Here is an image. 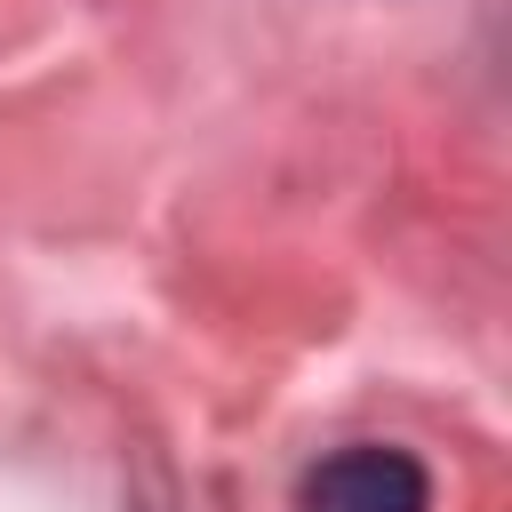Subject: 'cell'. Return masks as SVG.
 Wrapping results in <instances>:
<instances>
[{"instance_id": "6da1fadb", "label": "cell", "mask_w": 512, "mask_h": 512, "mask_svg": "<svg viewBox=\"0 0 512 512\" xmlns=\"http://www.w3.org/2000/svg\"><path fill=\"white\" fill-rule=\"evenodd\" d=\"M296 512H432V472L392 440H352L304 472Z\"/></svg>"}]
</instances>
